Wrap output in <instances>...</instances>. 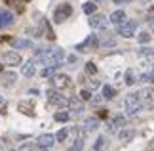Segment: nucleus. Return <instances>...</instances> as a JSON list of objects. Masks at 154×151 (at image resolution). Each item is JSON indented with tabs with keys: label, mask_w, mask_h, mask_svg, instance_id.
<instances>
[{
	"label": "nucleus",
	"mask_w": 154,
	"mask_h": 151,
	"mask_svg": "<svg viewBox=\"0 0 154 151\" xmlns=\"http://www.w3.org/2000/svg\"><path fill=\"white\" fill-rule=\"evenodd\" d=\"M38 59H42L44 63L48 65H57L65 59V52L61 50V48H40V50L36 52Z\"/></svg>",
	"instance_id": "nucleus-1"
},
{
	"label": "nucleus",
	"mask_w": 154,
	"mask_h": 151,
	"mask_svg": "<svg viewBox=\"0 0 154 151\" xmlns=\"http://www.w3.org/2000/svg\"><path fill=\"white\" fill-rule=\"evenodd\" d=\"M141 109H143V101H141V96L137 92L129 94L126 98V113L128 115H137Z\"/></svg>",
	"instance_id": "nucleus-2"
},
{
	"label": "nucleus",
	"mask_w": 154,
	"mask_h": 151,
	"mask_svg": "<svg viewBox=\"0 0 154 151\" xmlns=\"http://www.w3.org/2000/svg\"><path fill=\"white\" fill-rule=\"evenodd\" d=\"M70 14H72V6L67 4V2H63V4H59L55 11H53V21L55 23H63V21H67Z\"/></svg>",
	"instance_id": "nucleus-3"
},
{
	"label": "nucleus",
	"mask_w": 154,
	"mask_h": 151,
	"mask_svg": "<svg viewBox=\"0 0 154 151\" xmlns=\"http://www.w3.org/2000/svg\"><path fill=\"white\" fill-rule=\"evenodd\" d=\"M135 29H137V21H133V19L131 21H124L122 25H118V34L129 38V37L135 34Z\"/></svg>",
	"instance_id": "nucleus-4"
},
{
	"label": "nucleus",
	"mask_w": 154,
	"mask_h": 151,
	"mask_svg": "<svg viewBox=\"0 0 154 151\" xmlns=\"http://www.w3.org/2000/svg\"><path fill=\"white\" fill-rule=\"evenodd\" d=\"M99 46V38H97V34H90L82 44L76 46V50L78 52H88V50H93V48H97Z\"/></svg>",
	"instance_id": "nucleus-5"
},
{
	"label": "nucleus",
	"mask_w": 154,
	"mask_h": 151,
	"mask_svg": "<svg viewBox=\"0 0 154 151\" xmlns=\"http://www.w3.org/2000/svg\"><path fill=\"white\" fill-rule=\"evenodd\" d=\"M46 96H48V101H50L51 105H59V107L67 105V100H65L59 92H55V90H48V92H46Z\"/></svg>",
	"instance_id": "nucleus-6"
},
{
	"label": "nucleus",
	"mask_w": 154,
	"mask_h": 151,
	"mask_svg": "<svg viewBox=\"0 0 154 151\" xmlns=\"http://www.w3.org/2000/svg\"><path fill=\"white\" fill-rule=\"evenodd\" d=\"M143 107H154V88H145L143 92H139Z\"/></svg>",
	"instance_id": "nucleus-7"
},
{
	"label": "nucleus",
	"mask_w": 154,
	"mask_h": 151,
	"mask_svg": "<svg viewBox=\"0 0 154 151\" xmlns=\"http://www.w3.org/2000/svg\"><path fill=\"white\" fill-rule=\"evenodd\" d=\"M90 27L91 29H105L106 27V17L103 14H95V15L91 14V17H90Z\"/></svg>",
	"instance_id": "nucleus-8"
},
{
	"label": "nucleus",
	"mask_w": 154,
	"mask_h": 151,
	"mask_svg": "<svg viewBox=\"0 0 154 151\" xmlns=\"http://www.w3.org/2000/svg\"><path fill=\"white\" fill-rule=\"evenodd\" d=\"M2 61L6 65H19L21 63V56L17 52H4L2 54Z\"/></svg>",
	"instance_id": "nucleus-9"
},
{
	"label": "nucleus",
	"mask_w": 154,
	"mask_h": 151,
	"mask_svg": "<svg viewBox=\"0 0 154 151\" xmlns=\"http://www.w3.org/2000/svg\"><path fill=\"white\" fill-rule=\"evenodd\" d=\"M67 105H69V109L72 111L74 115H80L82 111H84V100L70 98V100H67Z\"/></svg>",
	"instance_id": "nucleus-10"
},
{
	"label": "nucleus",
	"mask_w": 154,
	"mask_h": 151,
	"mask_svg": "<svg viewBox=\"0 0 154 151\" xmlns=\"http://www.w3.org/2000/svg\"><path fill=\"white\" fill-rule=\"evenodd\" d=\"M36 143H38L40 149H50L53 143H55V136H53V134H42V136L38 138Z\"/></svg>",
	"instance_id": "nucleus-11"
},
{
	"label": "nucleus",
	"mask_w": 154,
	"mask_h": 151,
	"mask_svg": "<svg viewBox=\"0 0 154 151\" xmlns=\"http://www.w3.org/2000/svg\"><path fill=\"white\" fill-rule=\"evenodd\" d=\"M15 80H17V75L14 73V71H8V73H2V75H0V84L6 86V88L14 86Z\"/></svg>",
	"instance_id": "nucleus-12"
},
{
	"label": "nucleus",
	"mask_w": 154,
	"mask_h": 151,
	"mask_svg": "<svg viewBox=\"0 0 154 151\" xmlns=\"http://www.w3.org/2000/svg\"><path fill=\"white\" fill-rule=\"evenodd\" d=\"M14 23V14L8 10H0V29H6Z\"/></svg>",
	"instance_id": "nucleus-13"
},
{
	"label": "nucleus",
	"mask_w": 154,
	"mask_h": 151,
	"mask_svg": "<svg viewBox=\"0 0 154 151\" xmlns=\"http://www.w3.org/2000/svg\"><path fill=\"white\" fill-rule=\"evenodd\" d=\"M69 84H70V78L69 75H53V86L55 88H69Z\"/></svg>",
	"instance_id": "nucleus-14"
},
{
	"label": "nucleus",
	"mask_w": 154,
	"mask_h": 151,
	"mask_svg": "<svg viewBox=\"0 0 154 151\" xmlns=\"http://www.w3.org/2000/svg\"><path fill=\"white\" fill-rule=\"evenodd\" d=\"M17 109H19L23 115H29V117H32V115H34V105L31 103V101H19Z\"/></svg>",
	"instance_id": "nucleus-15"
},
{
	"label": "nucleus",
	"mask_w": 154,
	"mask_h": 151,
	"mask_svg": "<svg viewBox=\"0 0 154 151\" xmlns=\"http://www.w3.org/2000/svg\"><path fill=\"white\" fill-rule=\"evenodd\" d=\"M110 21L114 23V25H122V23L126 21V11H122V10H116V11H112V15H110Z\"/></svg>",
	"instance_id": "nucleus-16"
},
{
	"label": "nucleus",
	"mask_w": 154,
	"mask_h": 151,
	"mask_svg": "<svg viewBox=\"0 0 154 151\" xmlns=\"http://www.w3.org/2000/svg\"><path fill=\"white\" fill-rule=\"evenodd\" d=\"M120 142H124V143H128V142H131L133 138H135V130H131V128H128V130H122L120 132Z\"/></svg>",
	"instance_id": "nucleus-17"
},
{
	"label": "nucleus",
	"mask_w": 154,
	"mask_h": 151,
	"mask_svg": "<svg viewBox=\"0 0 154 151\" xmlns=\"http://www.w3.org/2000/svg\"><path fill=\"white\" fill-rule=\"evenodd\" d=\"M97 126H99V120L97 119H86L84 124H82V128H84L86 132H91V130H95Z\"/></svg>",
	"instance_id": "nucleus-18"
},
{
	"label": "nucleus",
	"mask_w": 154,
	"mask_h": 151,
	"mask_svg": "<svg viewBox=\"0 0 154 151\" xmlns=\"http://www.w3.org/2000/svg\"><path fill=\"white\" fill-rule=\"evenodd\" d=\"M11 46L15 50H21V48H31V40H25V38H15L11 40Z\"/></svg>",
	"instance_id": "nucleus-19"
},
{
	"label": "nucleus",
	"mask_w": 154,
	"mask_h": 151,
	"mask_svg": "<svg viewBox=\"0 0 154 151\" xmlns=\"http://www.w3.org/2000/svg\"><path fill=\"white\" fill-rule=\"evenodd\" d=\"M34 73H36V69H34V61L29 59V61L23 65V75H25V77H32Z\"/></svg>",
	"instance_id": "nucleus-20"
},
{
	"label": "nucleus",
	"mask_w": 154,
	"mask_h": 151,
	"mask_svg": "<svg viewBox=\"0 0 154 151\" xmlns=\"http://www.w3.org/2000/svg\"><path fill=\"white\" fill-rule=\"evenodd\" d=\"M126 124V117H122V115H118V117L110 123V130H114V128H120V126Z\"/></svg>",
	"instance_id": "nucleus-21"
},
{
	"label": "nucleus",
	"mask_w": 154,
	"mask_h": 151,
	"mask_svg": "<svg viewBox=\"0 0 154 151\" xmlns=\"http://www.w3.org/2000/svg\"><path fill=\"white\" fill-rule=\"evenodd\" d=\"M114 94H116V90L112 88V86H109V84L103 86V98L105 100H112V98H114Z\"/></svg>",
	"instance_id": "nucleus-22"
},
{
	"label": "nucleus",
	"mask_w": 154,
	"mask_h": 151,
	"mask_svg": "<svg viewBox=\"0 0 154 151\" xmlns=\"http://www.w3.org/2000/svg\"><path fill=\"white\" fill-rule=\"evenodd\" d=\"M82 147H84V140H82V136H78L74 140V143L70 146V151H82Z\"/></svg>",
	"instance_id": "nucleus-23"
},
{
	"label": "nucleus",
	"mask_w": 154,
	"mask_h": 151,
	"mask_svg": "<svg viewBox=\"0 0 154 151\" xmlns=\"http://www.w3.org/2000/svg\"><path fill=\"white\" fill-rule=\"evenodd\" d=\"M95 8H97V6L93 4V2H86L84 6H82V10H84V14H88V15L95 14Z\"/></svg>",
	"instance_id": "nucleus-24"
},
{
	"label": "nucleus",
	"mask_w": 154,
	"mask_h": 151,
	"mask_svg": "<svg viewBox=\"0 0 154 151\" xmlns=\"http://www.w3.org/2000/svg\"><path fill=\"white\" fill-rule=\"evenodd\" d=\"M42 29L46 31V37H48L50 40H53L55 38V34H53V31H51V27L48 25V21H42Z\"/></svg>",
	"instance_id": "nucleus-25"
},
{
	"label": "nucleus",
	"mask_w": 154,
	"mask_h": 151,
	"mask_svg": "<svg viewBox=\"0 0 154 151\" xmlns=\"http://www.w3.org/2000/svg\"><path fill=\"white\" fill-rule=\"evenodd\" d=\"M57 120V123H67L69 120V113H65V111H59V113H55V117H53Z\"/></svg>",
	"instance_id": "nucleus-26"
},
{
	"label": "nucleus",
	"mask_w": 154,
	"mask_h": 151,
	"mask_svg": "<svg viewBox=\"0 0 154 151\" xmlns=\"http://www.w3.org/2000/svg\"><path fill=\"white\" fill-rule=\"evenodd\" d=\"M105 138L103 136H99L97 138V140H95V146H93V149H95V151H101V149H105Z\"/></svg>",
	"instance_id": "nucleus-27"
},
{
	"label": "nucleus",
	"mask_w": 154,
	"mask_h": 151,
	"mask_svg": "<svg viewBox=\"0 0 154 151\" xmlns=\"http://www.w3.org/2000/svg\"><path fill=\"white\" fill-rule=\"evenodd\" d=\"M139 56H141V57L154 56V50H152V48H141V50H139Z\"/></svg>",
	"instance_id": "nucleus-28"
},
{
	"label": "nucleus",
	"mask_w": 154,
	"mask_h": 151,
	"mask_svg": "<svg viewBox=\"0 0 154 151\" xmlns=\"http://www.w3.org/2000/svg\"><path fill=\"white\" fill-rule=\"evenodd\" d=\"M86 71H88V73H91V75H95V73H97L95 63H93V61H88V63H86Z\"/></svg>",
	"instance_id": "nucleus-29"
},
{
	"label": "nucleus",
	"mask_w": 154,
	"mask_h": 151,
	"mask_svg": "<svg viewBox=\"0 0 154 151\" xmlns=\"http://www.w3.org/2000/svg\"><path fill=\"white\" fill-rule=\"evenodd\" d=\"M137 38H139L141 44H146V42H150V34H149V33H141Z\"/></svg>",
	"instance_id": "nucleus-30"
},
{
	"label": "nucleus",
	"mask_w": 154,
	"mask_h": 151,
	"mask_svg": "<svg viewBox=\"0 0 154 151\" xmlns=\"http://www.w3.org/2000/svg\"><path fill=\"white\" fill-rule=\"evenodd\" d=\"M53 73H55V65H50V67H46L42 71V77H51Z\"/></svg>",
	"instance_id": "nucleus-31"
},
{
	"label": "nucleus",
	"mask_w": 154,
	"mask_h": 151,
	"mask_svg": "<svg viewBox=\"0 0 154 151\" xmlns=\"http://www.w3.org/2000/svg\"><path fill=\"white\" fill-rule=\"evenodd\" d=\"M135 82V75H133V71H128L126 73V84H133Z\"/></svg>",
	"instance_id": "nucleus-32"
},
{
	"label": "nucleus",
	"mask_w": 154,
	"mask_h": 151,
	"mask_svg": "<svg viewBox=\"0 0 154 151\" xmlns=\"http://www.w3.org/2000/svg\"><path fill=\"white\" fill-rule=\"evenodd\" d=\"M65 138H67V130H65V128H63V130H59L57 134H55V140H57V142H63Z\"/></svg>",
	"instance_id": "nucleus-33"
},
{
	"label": "nucleus",
	"mask_w": 154,
	"mask_h": 151,
	"mask_svg": "<svg viewBox=\"0 0 154 151\" xmlns=\"http://www.w3.org/2000/svg\"><path fill=\"white\" fill-rule=\"evenodd\" d=\"M19 151H34V146L32 143H23V146L19 147Z\"/></svg>",
	"instance_id": "nucleus-34"
},
{
	"label": "nucleus",
	"mask_w": 154,
	"mask_h": 151,
	"mask_svg": "<svg viewBox=\"0 0 154 151\" xmlns=\"http://www.w3.org/2000/svg\"><path fill=\"white\" fill-rule=\"evenodd\" d=\"M80 100H91V94L88 92V90H82V92H80Z\"/></svg>",
	"instance_id": "nucleus-35"
},
{
	"label": "nucleus",
	"mask_w": 154,
	"mask_h": 151,
	"mask_svg": "<svg viewBox=\"0 0 154 151\" xmlns=\"http://www.w3.org/2000/svg\"><path fill=\"white\" fill-rule=\"evenodd\" d=\"M146 151H154V140L149 142V146H146Z\"/></svg>",
	"instance_id": "nucleus-36"
},
{
	"label": "nucleus",
	"mask_w": 154,
	"mask_h": 151,
	"mask_svg": "<svg viewBox=\"0 0 154 151\" xmlns=\"http://www.w3.org/2000/svg\"><path fill=\"white\" fill-rule=\"evenodd\" d=\"M149 23H150L152 29H154V10H152V14H150V17H149Z\"/></svg>",
	"instance_id": "nucleus-37"
},
{
	"label": "nucleus",
	"mask_w": 154,
	"mask_h": 151,
	"mask_svg": "<svg viewBox=\"0 0 154 151\" xmlns=\"http://www.w3.org/2000/svg\"><path fill=\"white\" fill-rule=\"evenodd\" d=\"M112 2H114V4H122L124 0H112Z\"/></svg>",
	"instance_id": "nucleus-38"
},
{
	"label": "nucleus",
	"mask_w": 154,
	"mask_h": 151,
	"mask_svg": "<svg viewBox=\"0 0 154 151\" xmlns=\"http://www.w3.org/2000/svg\"><path fill=\"white\" fill-rule=\"evenodd\" d=\"M0 151H4V149H2V146H0Z\"/></svg>",
	"instance_id": "nucleus-39"
},
{
	"label": "nucleus",
	"mask_w": 154,
	"mask_h": 151,
	"mask_svg": "<svg viewBox=\"0 0 154 151\" xmlns=\"http://www.w3.org/2000/svg\"><path fill=\"white\" fill-rule=\"evenodd\" d=\"M0 103H2V98H0Z\"/></svg>",
	"instance_id": "nucleus-40"
},
{
	"label": "nucleus",
	"mask_w": 154,
	"mask_h": 151,
	"mask_svg": "<svg viewBox=\"0 0 154 151\" xmlns=\"http://www.w3.org/2000/svg\"><path fill=\"white\" fill-rule=\"evenodd\" d=\"M95 2H101V0H95Z\"/></svg>",
	"instance_id": "nucleus-41"
},
{
	"label": "nucleus",
	"mask_w": 154,
	"mask_h": 151,
	"mask_svg": "<svg viewBox=\"0 0 154 151\" xmlns=\"http://www.w3.org/2000/svg\"><path fill=\"white\" fill-rule=\"evenodd\" d=\"M11 151H15V149H11Z\"/></svg>",
	"instance_id": "nucleus-42"
},
{
	"label": "nucleus",
	"mask_w": 154,
	"mask_h": 151,
	"mask_svg": "<svg viewBox=\"0 0 154 151\" xmlns=\"http://www.w3.org/2000/svg\"><path fill=\"white\" fill-rule=\"evenodd\" d=\"M128 2H129V0H128Z\"/></svg>",
	"instance_id": "nucleus-43"
}]
</instances>
